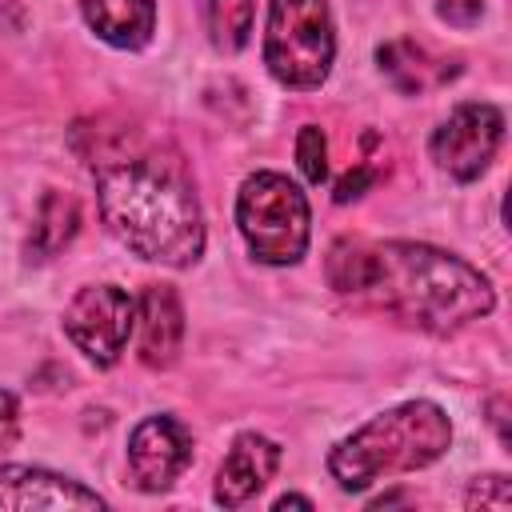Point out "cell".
I'll use <instances>...</instances> for the list:
<instances>
[{"mask_svg":"<svg viewBox=\"0 0 512 512\" xmlns=\"http://www.w3.org/2000/svg\"><path fill=\"white\" fill-rule=\"evenodd\" d=\"M76 220H80L76 200L60 196V192L44 196V204H40V224H36V248H40V252H56L60 244H68L72 232H76Z\"/></svg>","mask_w":512,"mask_h":512,"instance_id":"9a60e30c","label":"cell"},{"mask_svg":"<svg viewBox=\"0 0 512 512\" xmlns=\"http://www.w3.org/2000/svg\"><path fill=\"white\" fill-rule=\"evenodd\" d=\"M16 436H20V404L12 392L0 388V448L16 444Z\"/></svg>","mask_w":512,"mask_h":512,"instance_id":"d6986e66","label":"cell"},{"mask_svg":"<svg viewBox=\"0 0 512 512\" xmlns=\"http://www.w3.org/2000/svg\"><path fill=\"white\" fill-rule=\"evenodd\" d=\"M136 328V300L120 292L116 284H92L80 288L64 312V332L68 340L100 368L116 364L128 336Z\"/></svg>","mask_w":512,"mask_h":512,"instance_id":"8992f818","label":"cell"},{"mask_svg":"<svg viewBox=\"0 0 512 512\" xmlns=\"http://www.w3.org/2000/svg\"><path fill=\"white\" fill-rule=\"evenodd\" d=\"M236 224L260 264H296L308 252V200L280 172H256L240 184Z\"/></svg>","mask_w":512,"mask_h":512,"instance_id":"277c9868","label":"cell"},{"mask_svg":"<svg viewBox=\"0 0 512 512\" xmlns=\"http://www.w3.org/2000/svg\"><path fill=\"white\" fill-rule=\"evenodd\" d=\"M96 200L112 236L136 256L188 268L204 252V216L180 160L160 152L108 156L96 164Z\"/></svg>","mask_w":512,"mask_h":512,"instance_id":"7a4b0ae2","label":"cell"},{"mask_svg":"<svg viewBox=\"0 0 512 512\" xmlns=\"http://www.w3.org/2000/svg\"><path fill=\"white\" fill-rule=\"evenodd\" d=\"M336 56L332 16L324 0H272L264 32V64L284 88H320Z\"/></svg>","mask_w":512,"mask_h":512,"instance_id":"5b68a950","label":"cell"},{"mask_svg":"<svg viewBox=\"0 0 512 512\" xmlns=\"http://www.w3.org/2000/svg\"><path fill=\"white\" fill-rule=\"evenodd\" d=\"M500 140H504V112L500 108H492V104H460L436 132H432V160L448 172V176H456V180H476L488 164H492V156H496V148H500Z\"/></svg>","mask_w":512,"mask_h":512,"instance_id":"52a82bcc","label":"cell"},{"mask_svg":"<svg viewBox=\"0 0 512 512\" xmlns=\"http://www.w3.org/2000/svg\"><path fill=\"white\" fill-rule=\"evenodd\" d=\"M468 504L476 508H508L512 504V492H508V480L504 476H484V480H476L472 484V492H468Z\"/></svg>","mask_w":512,"mask_h":512,"instance_id":"e0dca14e","label":"cell"},{"mask_svg":"<svg viewBox=\"0 0 512 512\" xmlns=\"http://www.w3.org/2000/svg\"><path fill=\"white\" fill-rule=\"evenodd\" d=\"M200 12H204L208 40L220 52H240L248 44L256 0H200Z\"/></svg>","mask_w":512,"mask_h":512,"instance_id":"5bb4252c","label":"cell"},{"mask_svg":"<svg viewBox=\"0 0 512 512\" xmlns=\"http://www.w3.org/2000/svg\"><path fill=\"white\" fill-rule=\"evenodd\" d=\"M448 444L452 424L444 408H436L432 400H408L344 436L328 452V472L344 492H360L380 476L428 468L448 452Z\"/></svg>","mask_w":512,"mask_h":512,"instance_id":"3957f363","label":"cell"},{"mask_svg":"<svg viewBox=\"0 0 512 512\" xmlns=\"http://www.w3.org/2000/svg\"><path fill=\"white\" fill-rule=\"evenodd\" d=\"M88 28L112 48H144L156 32L152 0H80Z\"/></svg>","mask_w":512,"mask_h":512,"instance_id":"7c38bea8","label":"cell"},{"mask_svg":"<svg viewBox=\"0 0 512 512\" xmlns=\"http://www.w3.org/2000/svg\"><path fill=\"white\" fill-rule=\"evenodd\" d=\"M372 180H376V172H372V168H364V164H360V168H348V172H344V176L336 180V188H332V196H336L340 204H348V200H356V196H364V188H368Z\"/></svg>","mask_w":512,"mask_h":512,"instance_id":"ac0fdd59","label":"cell"},{"mask_svg":"<svg viewBox=\"0 0 512 512\" xmlns=\"http://www.w3.org/2000/svg\"><path fill=\"white\" fill-rule=\"evenodd\" d=\"M184 340V308L168 284H148L136 300V344L140 360L152 368H168Z\"/></svg>","mask_w":512,"mask_h":512,"instance_id":"8fae6325","label":"cell"},{"mask_svg":"<svg viewBox=\"0 0 512 512\" xmlns=\"http://www.w3.org/2000/svg\"><path fill=\"white\" fill-rule=\"evenodd\" d=\"M296 160H300V172L308 184H324L328 180V144H324V132L316 124H304L300 136H296Z\"/></svg>","mask_w":512,"mask_h":512,"instance_id":"2e32d148","label":"cell"},{"mask_svg":"<svg viewBox=\"0 0 512 512\" xmlns=\"http://www.w3.org/2000/svg\"><path fill=\"white\" fill-rule=\"evenodd\" d=\"M276 468H280V448L268 436H260V432L236 436L216 472V500L224 508H240L272 480Z\"/></svg>","mask_w":512,"mask_h":512,"instance_id":"30bf717a","label":"cell"},{"mask_svg":"<svg viewBox=\"0 0 512 512\" xmlns=\"http://www.w3.org/2000/svg\"><path fill=\"white\" fill-rule=\"evenodd\" d=\"M272 508H276V512H280V508H312V500H308V496H280Z\"/></svg>","mask_w":512,"mask_h":512,"instance_id":"ffe728a7","label":"cell"},{"mask_svg":"<svg viewBox=\"0 0 512 512\" xmlns=\"http://www.w3.org/2000/svg\"><path fill=\"white\" fill-rule=\"evenodd\" d=\"M376 56H380V68L392 76V84L400 92H428V88L444 84L456 72L448 60H432L428 48H420L412 40H392Z\"/></svg>","mask_w":512,"mask_h":512,"instance_id":"4fadbf2b","label":"cell"},{"mask_svg":"<svg viewBox=\"0 0 512 512\" xmlns=\"http://www.w3.org/2000/svg\"><path fill=\"white\" fill-rule=\"evenodd\" d=\"M0 508L32 512V508H104V496L92 488L44 472V468H20V464H0Z\"/></svg>","mask_w":512,"mask_h":512,"instance_id":"9c48e42d","label":"cell"},{"mask_svg":"<svg viewBox=\"0 0 512 512\" xmlns=\"http://www.w3.org/2000/svg\"><path fill=\"white\" fill-rule=\"evenodd\" d=\"M328 280L340 292L372 296L384 312L424 332H452L496 304L484 272L452 252L412 240H388L372 248L344 240L328 256Z\"/></svg>","mask_w":512,"mask_h":512,"instance_id":"6da1fadb","label":"cell"},{"mask_svg":"<svg viewBox=\"0 0 512 512\" xmlns=\"http://www.w3.org/2000/svg\"><path fill=\"white\" fill-rule=\"evenodd\" d=\"M192 464V436L176 416H148L128 436V468L144 492H164Z\"/></svg>","mask_w":512,"mask_h":512,"instance_id":"ba28073f","label":"cell"}]
</instances>
